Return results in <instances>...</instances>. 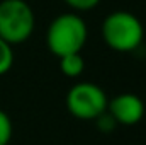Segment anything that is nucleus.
Returning <instances> with one entry per match:
<instances>
[{
	"instance_id": "obj_1",
	"label": "nucleus",
	"mask_w": 146,
	"mask_h": 145,
	"mask_svg": "<svg viewBox=\"0 0 146 145\" xmlns=\"http://www.w3.org/2000/svg\"><path fill=\"white\" fill-rule=\"evenodd\" d=\"M88 38V28L85 21L66 12L54 17L46 31V44L54 56H65L70 53H82Z\"/></svg>"
},
{
	"instance_id": "obj_2",
	"label": "nucleus",
	"mask_w": 146,
	"mask_h": 145,
	"mask_svg": "<svg viewBox=\"0 0 146 145\" xmlns=\"http://www.w3.org/2000/svg\"><path fill=\"white\" fill-rule=\"evenodd\" d=\"M102 38L110 50L129 53L139 48L145 38L143 22L127 10L110 12L102 22Z\"/></svg>"
},
{
	"instance_id": "obj_3",
	"label": "nucleus",
	"mask_w": 146,
	"mask_h": 145,
	"mask_svg": "<svg viewBox=\"0 0 146 145\" xmlns=\"http://www.w3.org/2000/svg\"><path fill=\"white\" fill-rule=\"evenodd\" d=\"M36 26L33 7L26 0H2L0 2V38L9 44H21L27 41Z\"/></svg>"
},
{
	"instance_id": "obj_4",
	"label": "nucleus",
	"mask_w": 146,
	"mask_h": 145,
	"mask_svg": "<svg viewBox=\"0 0 146 145\" xmlns=\"http://www.w3.org/2000/svg\"><path fill=\"white\" fill-rule=\"evenodd\" d=\"M106 92L92 82L75 84L66 94V109L76 119H95L107 111Z\"/></svg>"
},
{
	"instance_id": "obj_5",
	"label": "nucleus",
	"mask_w": 146,
	"mask_h": 145,
	"mask_svg": "<svg viewBox=\"0 0 146 145\" xmlns=\"http://www.w3.org/2000/svg\"><path fill=\"white\" fill-rule=\"evenodd\" d=\"M107 111L115 119L117 125L133 126L143 119L145 103L139 96H136L133 92H122L107 103Z\"/></svg>"
},
{
	"instance_id": "obj_6",
	"label": "nucleus",
	"mask_w": 146,
	"mask_h": 145,
	"mask_svg": "<svg viewBox=\"0 0 146 145\" xmlns=\"http://www.w3.org/2000/svg\"><path fill=\"white\" fill-rule=\"evenodd\" d=\"M60 68L61 73L70 77V79H76L80 77L83 70H85V60L82 56V53H70L65 56H60Z\"/></svg>"
},
{
	"instance_id": "obj_7",
	"label": "nucleus",
	"mask_w": 146,
	"mask_h": 145,
	"mask_svg": "<svg viewBox=\"0 0 146 145\" xmlns=\"http://www.w3.org/2000/svg\"><path fill=\"white\" fill-rule=\"evenodd\" d=\"M14 65V51H12V44H9L7 41H3L0 38V77L5 75L12 68Z\"/></svg>"
},
{
	"instance_id": "obj_8",
	"label": "nucleus",
	"mask_w": 146,
	"mask_h": 145,
	"mask_svg": "<svg viewBox=\"0 0 146 145\" xmlns=\"http://www.w3.org/2000/svg\"><path fill=\"white\" fill-rule=\"evenodd\" d=\"M12 121L9 118V114L0 109V145H9L12 138Z\"/></svg>"
},
{
	"instance_id": "obj_9",
	"label": "nucleus",
	"mask_w": 146,
	"mask_h": 145,
	"mask_svg": "<svg viewBox=\"0 0 146 145\" xmlns=\"http://www.w3.org/2000/svg\"><path fill=\"white\" fill-rule=\"evenodd\" d=\"M95 121H97V128L100 130V132H112L114 128H115V119L110 116L109 111H104L99 118H95Z\"/></svg>"
},
{
	"instance_id": "obj_10",
	"label": "nucleus",
	"mask_w": 146,
	"mask_h": 145,
	"mask_svg": "<svg viewBox=\"0 0 146 145\" xmlns=\"http://www.w3.org/2000/svg\"><path fill=\"white\" fill-rule=\"evenodd\" d=\"M66 5H70L73 10H78V12H85V10H90L94 7L99 5L100 0H65Z\"/></svg>"
}]
</instances>
